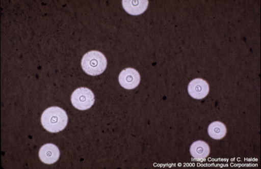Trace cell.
I'll list each match as a JSON object with an SVG mask.
<instances>
[{
    "instance_id": "cell-1",
    "label": "cell",
    "mask_w": 261,
    "mask_h": 169,
    "mask_svg": "<svg viewBox=\"0 0 261 169\" xmlns=\"http://www.w3.org/2000/svg\"><path fill=\"white\" fill-rule=\"evenodd\" d=\"M68 118L66 111L58 106H51L44 110L41 116L42 125L51 133L63 131L68 124Z\"/></svg>"
},
{
    "instance_id": "cell-2",
    "label": "cell",
    "mask_w": 261,
    "mask_h": 169,
    "mask_svg": "<svg viewBox=\"0 0 261 169\" xmlns=\"http://www.w3.org/2000/svg\"><path fill=\"white\" fill-rule=\"evenodd\" d=\"M108 65L106 57L101 52L91 51L84 54L82 60V67L86 74L98 76L105 71Z\"/></svg>"
},
{
    "instance_id": "cell-3",
    "label": "cell",
    "mask_w": 261,
    "mask_h": 169,
    "mask_svg": "<svg viewBox=\"0 0 261 169\" xmlns=\"http://www.w3.org/2000/svg\"><path fill=\"white\" fill-rule=\"evenodd\" d=\"M71 103L79 110L90 108L94 103V95L90 89L85 88L77 89L71 95Z\"/></svg>"
},
{
    "instance_id": "cell-4",
    "label": "cell",
    "mask_w": 261,
    "mask_h": 169,
    "mask_svg": "<svg viewBox=\"0 0 261 169\" xmlns=\"http://www.w3.org/2000/svg\"><path fill=\"white\" fill-rule=\"evenodd\" d=\"M140 74L133 68H126L121 72L119 76V82L121 86L127 90L137 88L140 83Z\"/></svg>"
},
{
    "instance_id": "cell-5",
    "label": "cell",
    "mask_w": 261,
    "mask_h": 169,
    "mask_svg": "<svg viewBox=\"0 0 261 169\" xmlns=\"http://www.w3.org/2000/svg\"><path fill=\"white\" fill-rule=\"evenodd\" d=\"M188 90L189 94L192 98L202 99L208 95L210 86L204 79L197 78L190 82Z\"/></svg>"
},
{
    "instance_id": "cell-6",
    "label": "cell",
    "mask_w": 261,
    "mask_h": 169,
    "mask_svg": "<svg viewBox=\"0 0 261 169\" xmlns=\"http://www.w3.org/2000/svg\"><path fill=\"white\" fill-rule=\"evenodd\" d=\"M40 160L46 164H53L59 160V148L53 144H46L42 146L39 152Z\"/></svg>"
},
{
    "instance_id": "cell-7",
    "label": "cell",
    "mask_w": 261,
    "mask_h": 169,
    "mask_svg": "<svg viewBox=\"0 0 261 169\" xmlns=\"http://www.w3.org/2000/svg\"><path fill=\"white\" fill-rule=\"evenodd\" d=\"M122 4L124 9L129 14L138 16L143 14L147 9L148 0H123Z\"/></svg>"
},
{
    "instance_id": "cell-8",
    "label": "cell",
    "mask_w": 261,
    "mask_h": 169,
    "mask_svg": "<svg viewBox=\"0 0 261 169\" xmlns=\"http://www.w3.org/2000/svg\"><path fill=\"white\" fill-rule=\"evenodd\" d=\"M190 153L195 160L202 161L210 155V148L204 141H196L191 146Z\"/></svg>"
},
{
    "instance_id": "cell-9",
    "label": "cell",
    "mask_w": 261,
    "mask_h": 169,
    "mask_svg": "<svg viewBox=\"0 0 261 169\" xmlns=\"http://www.w3.org/2000/svg\"><path fill=\"white\" fill-rule=\"evenodd\" d=\"M208 133L211 138L216 140H220L225 137L227 133V128L222 122H213L208 127Z\"/></svg>"
}]
</instances>
